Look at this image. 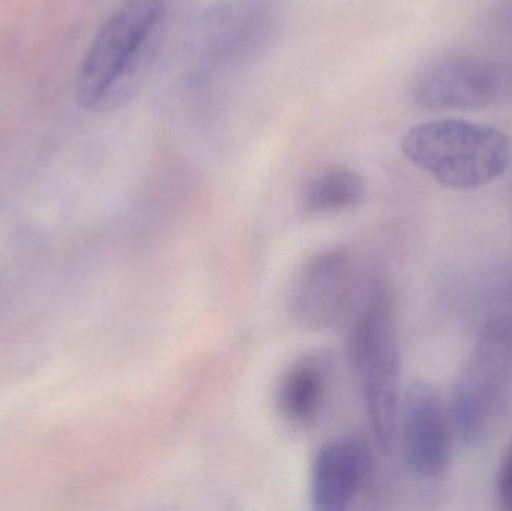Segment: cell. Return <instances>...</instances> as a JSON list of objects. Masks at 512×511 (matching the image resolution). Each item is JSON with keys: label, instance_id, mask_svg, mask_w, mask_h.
<instances>
[{"label": "cell", "instance_id": "1", "mask_svg": "<svg viewBox=\"0 0 512 511\" xmlns=\"http://www.w3.org/2000/svg\"><path fill=\"white\" fill-rule=\"evenodd\" d=\"M165 14L164 0H120L87 48L77 101L89 111L125 104L146 74Z\"/></svg>", "mask_w": 512, "mask_h": 511}, {"label": "cell", "instance_id": "2", "mask_svg": "<svg viewBox=\"0 0 512 511\" xmlns=\"http://www.w3.org/2000/svg\"><path fill=\"white\" fill-rule=\"evenodd\" d=\"M403 155L441 185L460 191L483 188L504 176L512 144L499 129L462 119L412 126L400 141Z\"/></svg>", "mask_w": 512, "mask_h": 511}, {"label": "cell", "instance_id": "3", "mask_svg": "<svg viewBox=\"0 0 512 511\" xmlns=\"http://www.w3.org/2000/svg\"><path fill=\"white\" fill-rule=\"evenodd\" d=\"M349 347L373 437L382 452L391 453L403 396L402 357L393 302L384 288L367 300Z\"/></svg>", "mask_w": 512, "mask_h": 511}, {"label": "cell", "instance_id": "4", "mask_svg": "<svg viewBox=\"0 0 512 511\" xmlns=\"http://www.w3.org/2000/svg\"><path fill=\"white\" fill-rule=\"evenodd\" d=\"M511 386L512 320L501 315L483 327L454 383L451 419L466 446H483L495 435Z\"/></svg>", "mask_w": 512, "mask_h": 511}, {"label": "cell", "instance_id": "5", "mask_svg": "<svg viewBox=\"0 0 512 511\" xmlns=\"http://www.w3.org/2000/svg\"><path fill=\"white\" fill-rule=\"evenodd\" d=\"M412 99L429 111L512 107V63L472 57L441 60L418 75Z\"/></svg>", "mask_w": 512, "mask_h": 511}, {"label": "cell", "instance_id": "6", "mask_svg": "<svg viewBox=\"0 0 512 511\" xmlns=\"http://www.w3.org/2000/svg\"><path fill=\"white\" fill-rule=\"evenodd\" d=\"M453 419L441 393L429 383L412 384L400 404L397 441L406 467L420 479L444 476L453 458Z\"/></svg>", "mask_w": 512, "mask_h": 511}, {"label": "cell", "instance_id": "7", "mask_svg": "<svg viewBox=\"0 0 512 511\" xmlns=\"http://www.w3.org/2000/svg\"><path fill=\"white\" fill-rule=\"evenodd\" d=\"M355 270L345 249H325L303 263L292 279L288 312L300 329H330L348 308Z\"/></svg>", "mask_w": 512, "mask_h": 511}, {"label": "cell", "instance_id": "8", "mask_svg": "<svg viewBox=\"0 0 512 511\" xmlns=\"http://www.w3.org/2000/svg\"><path fill=\"white\" fill-rule=\"evenodd\" d=\"M372 473V455L361 438L339 435L319 447L310 471V501L316 511H343Z\"/></svg>", "mask_w": 512, "mask_h": 511}, {"label": "cell", "instance_id": "9", "mask_svg": "<svg viewBox=\"0 0 512 511\" xmlns=\"http://www.w3.org/2000/svg\"><path fill=\"white\" fill-rule=\"evenodd\" d=\"M333 365L327 354L313 351L289 365L277 383L276 408L286 425L307 429L322 413L330 390Z\"/></svg>", "mask_w": 512, "mask_h": 511}, {"label": "cell", "instance_id": "10", "mask_svg": "<svg viewBox=\"0 0 512 511\" xmlns=\"http://www.w3.org/2000/svg\"><path fill=\"white\" fill-rule=\"evenodd\" d=\"M366 185L357 171L331 167L310 177L301 192V206L312 215L343 212L363 201Z\"/></svg>", "mask_w": 512, "mask_h": 511}, {"label": "cell", "instance_id": "11", "mask_svg": "<svg viewBox=\"0 0 512 511\" xmlns=\"http://www.w3.org/2000/svg\"><path fill=\"white\" fill-rule=\"evenodd\" d=\"M484 26L496 41L512 44V0H493L484 15Z\"/></svg>", "mask_w": 512, "mask_h": 511}, {"label": "cell", "instance_id": "12", "mask_svg": "<svg viewBox=\"0 0 512 511\" xmlns=\"http://www.w3.org/2000/svg\"><path fill=\"white\" fill-rule=\"evenodd\" d=\"M496 489H498V500L502 509L512 511V446L502 461Z\"/></svg>", "mask_w": 512, "mask_h": 511}]
</instances>
